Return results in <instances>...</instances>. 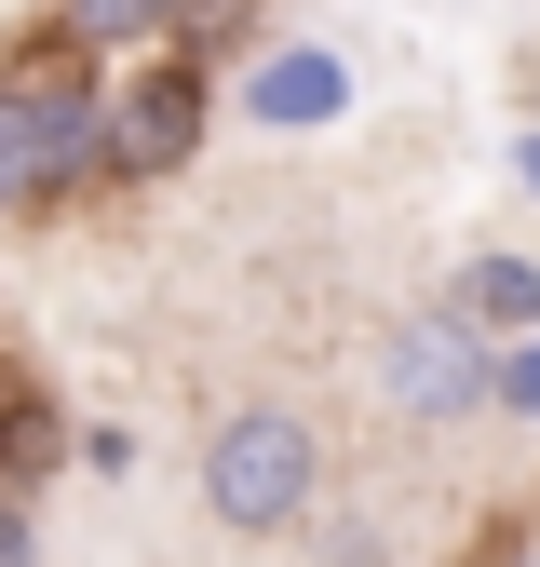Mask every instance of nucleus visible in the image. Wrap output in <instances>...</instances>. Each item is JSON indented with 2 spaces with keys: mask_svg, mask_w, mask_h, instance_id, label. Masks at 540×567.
Wrapping results in <instances>:
<instances>
[{
  "mask_svg": "<svg viewBox=\"0 0 540 567\" xmlns=\"http://www.w3.org/2000/svg\"><path fill=\"white\" fill-rule=\"evenodd\" d=\"M487 405H500V419H540V338L487 351Z\"/></svg>",
  "mask_w": 540,
  "mask_h": 567,
  "instance_id": "10",
  "label": "nucleus"
},
{
  "mask_svg": "<svg viewBox=\"0 0 540 567\" xmlns=\"http://www.w3.org/2000/svg\"><path fill=\"white\" fill-rule=\"evenodd\" d=\"M0 567H41V527H28V501L0 486Z\"/></svg>",
  "mask_w": 540,
  "mask_h": 567,
  "instance_id": "11",
  "label": "nucleus"
},
{
  "mask_svg": "<svg viewBox=\"0 0 540 567\" xmlns=\"http://www.w3.org/2000/svg\"><path fill=\"white\" fill-rule=\"evenodd\" d=\"M446 324H459L472 351H513V338H540V257H513V244L459 257V270H446Z\"/></svg>",
  "mask_w": 540,
  "mask_h": 567,
  "instance_id": "5",
  "label": "nucleus"
},
{
  "mask_svg": "<svg viewBox=\"0 0 540 567\" xmlns=\"http://www.w3.org/2000/svg\"><path fill=\"white\" fill-rule=\"evenodd\" d=\"M230 41H257V0H176V54H202V68H217Z\"/></svg>",
  "mask_w": 540,
  "mask_h": 567,
  "instance_id": "9",
  "label": "nucleus"
},
{
  "mask_svg": "<svg viewBox=\"0 0 540 567\" xmlns=\"http://www.w3.org/2000/svg\"><path fill=\"white\" fill-rule=\"evenodd\" d=\"M311 501H324V433L298 405H230L217 433H202V514H217L230 540H298L311 527Z\"/></svg>",
  "mask_w": 540,
  "mask_h": 567,
  "instance_id": "2",
  "label": "nucleus"
},
{
  "mask_svg": "<svg viewBox=\"0 0 540 567\" xmlns=\"http://www.w3.org/2000/svg\"><path fill=\"white\" fill-rule=\"evenodd\" d=\"M202 122H217V68L202 54H135L122 82H108V122H95V176L108 189H163L189 150H202Z\"/></svg>",
  "mask_w": 540,
  "mask_h": 567,
  "instance_id": "3",
  "label": "nucleus"
},
{
  "mask_svg": "<svg viewBox=\"0 0 540 567\" xmlns=\"http://www.w3.org/2000/svg\"><path fill=\"white\" fill-rule=\"evenodd\" d=\"M68 460V419L28 392V379H0V486H14V501H28V486Z\"/></svg>",
  "mask_w": 540,
  "mask_h": 567,
  "instance_id": "8",
  "label": "nucleus"
},
{
  "mask_svg": "<svg viewBox=\"0 0 540 567\" xmlns=\"http://www.w3.org/2000/svg\"><path fill=\"white\" fill-rule=\"evenodd\" d=\"M95 122H108V82L95 54H68L54 28L0 54V217H68L95 176Z\"/></svg>",
  "mask_w": 540,
  "mask_h": 567,
  "instance_id": "1",
  "label": "nucleus"
},
{
  "mask_svg": "<svg viewBox=\"0 0 540 567\" xmlns=\"http://www.w3.org/2000/svg\"><path fill=\"white\" fill-rule=\"evenodd\" d=\"M392 392H405V419H472L487 405V351H472L446 311H405L392 324Z\"/></svg>",
  "mask_w": 540,
  "mask_h": 567,
  "instance_id": "4",
  "label": "nucleus"
},
{
  "mask_svg": "<svg viewBox=\"0 0 540 567\" xmlns=\"http://www.w3.org/2000/svg\"><path fill=\"white\" fill-rule=\"evenodd\" d=\"M54 41L68 54H163L176 41V0H54Z\"/></svg>",
  "mask_w": 540,
  "mask_h": 567,
  "instance_id": "7",
  "label": "nucleus"
},
{
  "mask_svg": "<svg viewBox=\"0 0 540 567\" xmlns=\"http://www.w3.org/2000/svg\"><path fill=\"white\" fill-rule=\"evenodd\" d=\"M513 163H527V189H540V135H527V150H513Z\"/></svg>",
  "mask_w": 540,
  "mask_h": 567,
  "instance_id": "12",
  "label": "nucleus"
},
{
  "mask_svg": "<svg viewBox=\"0 0 540 567\" xmlns=\"http://www.w3.org/2000/svg\"><path fill=\"white\" fill-rule=\"evenodd\" d=\"M338 109H352V68H338L324 41H284V54L243 68V122H270V135H324Z\"/></svg>",
  "mask_w": 540,
  "mask_h": 567,
  "instance_id": "6",
  "label": "nucleus"
}]
</instances>
